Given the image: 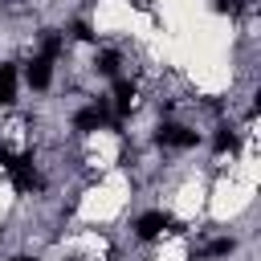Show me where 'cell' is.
Here are the masks:
<instances>
[{
	"instance_id": "1",
	"label": "cell",
	"mask_w": 261,
	"mask_h": 261,
	"mask_svg": "<svg viewBox=\"0 0 261 261\" xmlns=\"http://www.w3.org/2000/svg\"><path fill=\"white\" fill-rule=\"evenodd\" d=\"M155 139H159L163 147H175V151H184V147H196V130H188V126H179V122H163Z\"/></svg>"
},
{
	"instance_id": "2",
	"label": "cell",
	"mask_w": 261,
	"mask_h": 261,
	"mask_svg": "<svg viewBox=\"0 0 261 261\" xmlns=\"http://www.w3.org/2000/svg\"><path fill=\"white\" fill-rule=\"evenodd\" d=\"M171 220H167V212H147V216H139V224H135V232L143 237V241H155L163 228H167Z\"/></svg>"
},
{
	"instance_id": "3",
	"label": "cell",
	"mask_w": 261,
	"mask_h": 261,
	"mask_svg": "<svg viewBox=\"0 0 261 261\" xmlns=\"http://www.w3.org/2000/svg\"><path fill=\"white\" fill-rule=\"evenodd\" d=\"M16 102V69L4 61L0 65V106H12Z\"/></svg>"
},
{
	"instance_id": "4",
	"label": "cell",
	"mask_w": 261,
	"mask_h": 261,
	"mask_svg": "<svg viewBox=\"0 0 261 261\" xmlns=\"http://www.w3.org/2000/svg\"><path fill=\"white\" fill-rule=\"evenodd\" d=\"M49 77H53V73H49V57H33V61H29V86H33V90H45Z\"/></svg>"
},
{
	"instance_id": "5",
	"label": "cell",
	"mask_w": 261,
	"mask_h": 261,
	"mask_svg": "<svg viewBox=\"0 0 261 261\" xmlns=\"http://www.w3.org/2000/svg\"><path fill=\"white\" fill-rule=\"evenodd\" d=\"M114 106H118V114H130V106H135V86L126 77L114 82Z\"/></svg>"
},
{
	"instance_id": "6",
	"label": "cell",
	"mask_w": 261,
	"mask_h": 261,
	"mask_svg": "<svg viewBox=\"0 0 261 261\" xmlns=\"http://www.w3.org/2000/svg\"><path fill=\"white\" fill-rule=\"evenodd\" d=\"M61 45H65V41H61V37H57V33H49V37H45V41H41V57H49V61H53V57H57V53H61Z\"/></svg>"
},
{
	"instance_id": "7",
	"label": "cell",
	"mask_w": 261,
	"mask_h": 261,
	"mask_svg": "<svg viewBox=\"0 0 261 261\" xmlns=\"http://www.w3.org/2000/svg\"><path fill=\"white\" fill-rule=\"evenodd\" d=\"M98 73H106V77H114V73H118V53H110V49H106V53L98 57Z\"/></svg>"
},
{
	"instance_id": "8",
	"label": "cell",
	"mask_w": 261,
	"mask_h": 261,
	"mask_svg": "<svg viewBox=\"0 0 261 261\" xmlns=\"http://www.w3.org/2000/svg\"><path fill=\"white\" fill-rule=\"evenodd\" d=\"M212 143H216V151H237V135H232V130H228V126H220V130H216V139H212Z\"/></svg>"
},
{
	"instance_id": "9",
	"label": "cell",
	"mask_w": 261,
	"mask_h": 261,
	"mask_svg": "<svg viewBox=\"0 0 261 261\" xmlns=\"http://www.w3.org/2000/svg\"><path fill=\"white\" fill-rule=\"evenodd\" d=\"M224 253H232V241L224 237V241H212L208 249H204V257H224Z\"/></svg>"
},
{
	"instance_id": "10",
	"label": "cell",
	"mask_w": 261,
	"mask_h": 261,
	"mask_svg": "<svg viewBox=\"0 0 261 261\" xmlns=\"http://www.w3.org/2000/svg\"><path fill=\"white\" fill-rule=\"evenodd\" d=\"M73 37H77V41H90L94 33H90V24H73Z\"/></svg>"
},
{
	"instance_id": "11",
	"label": "cell",
	"mask_w": 261,
	"mask_h": 261,
	"mask_svg": "<svg viewBox=\"0 0 261 261\" xmlns=\"http://www.w3.org/2000/svg\"><path fill=\"white\" fill-rule=\"evenodd\" d=\"M12 261H33V257H12Z\"/></svg>"
}]
</instances>
